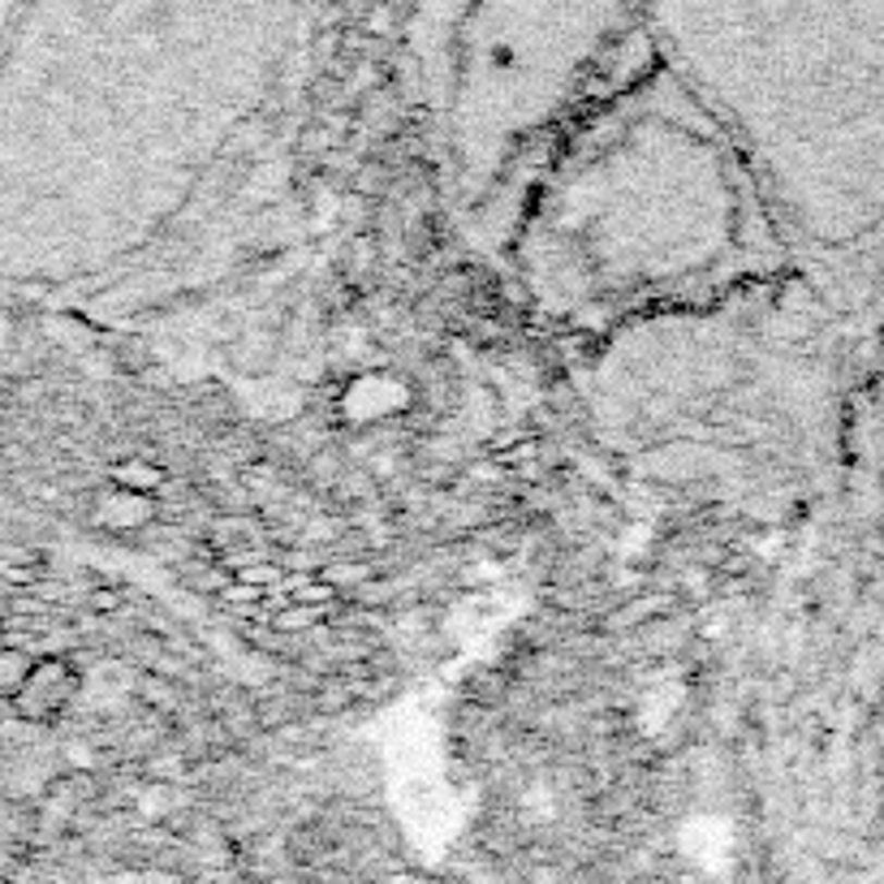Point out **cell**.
<instances>
[{
  "instance_id": "6da1fadb",
  "label": "cell",
  "mask_w": 884,
  "mask_h": 884,
  "mask_svg": "<svg viewBox=\"0 0 884 884\" xmlns=\"http://www.w3.org/2000/svg\"><path fill=\"white\" fill-rule=\"evenodd\" d=\"M776 233L729 147L682 121H635L556 151L509 246L540 307L604 324L756 277L781 255Z\"/></svg>"
}]
</instances>
